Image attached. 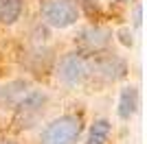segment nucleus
Masks as SVG:
<instances>
[{"label":"nucleus","instance_id":"nucleus-3","mask_svg":"<svg viewBox=\"0 0 147 144\" xmlns=\"http://www.w3.org/2000/svg\"><path fill=\"white\" fill-rule=\"evenodd\" d=\"M90 77V66H88V57L79 53H68L59 59L57 66V79L66 85H77Z\"/></svg>","mask_w":147,"mask_h":144},{"label":"nucleus","instance_id":"nucleus-2","mask_svg":"<svg viewBox=\"0 0 147 144\" xmlns=\"http://www.w3.org/2000/svg\"><path fill=\"white\" fill-rule=\"evenodd\" d=\"M40 15L53 29H68L79 18L75 0H40Z\"/></svg>","mask_w":147,"mask_h":144},{"label":"nucleus","instance_id":"nucleus-9","mask_svg":"<svg viewBox=\"0 0 147 144\" xmlns=\"http://www.w3.org/2000/svg\"><path fill=\"white\" fill-rule=\"evenodd\" d=\"M22 13V0H0V24H13Z\"/></svg>","mask_w":147,"mask_h":144},{"label":"nucleus","instance_id":"nucleus-5","mask_svg":"<svg viewBox=\"0 0 147 144\" xmlns=\"http://www.w3.org/2000/svg\"><path fill=\"white\" fill-rule=\"evenodd\" d=\"M44 105H46V94H42V92H29V94L18 103V107H16L18 127L29 129V127L42 116Z\"/></svg>","mask_w":147,"mask_h":144},{"label":"nucleus","instance_id":"nucleus-4","mask_svg":"<svg viewBox=\"0 0 147 144\" xmlns=\"http://www.w3.org/2000/svg\"><path fill=\"white\" fill-rule=\"evenodd\" d=\"M90 66V74L105 79V81H119L127 74V66L125 61L117 55H105V53H94L92 59H88Z\"/></svg>","mask_w":147,"mask_h":144},{"label":"nucleus","instance_id":"nucleus-6","mask_svg":"<svg viewBox=\"0 0 147 144\" xmlns=\"http://www.w3.org/2000/svg\"><path fill=\"white\" fill-rule=\"evenodd\" d=\"M110 39H112L110 31L101 29V26H88V29H84L79 33L77 44H79L84 50H88V53H101V50L110 44Z\"/></svg>","mask_w":147,"mask_h":144},{"label":"nucleus","instance_id":"nucleus-8","mask_svg":"<svg viewBox=\"0 0 147 144\" xmlns=\"http://www.w3.org/2000/svg\"><path fill=\"white\" fill-rule=\"evenodd\" d=\"M136 109H138V92L136 87H125L121 92V98H119V116L123 120H129L132 116L136 114Z\"/></svg>","mask_w":147,"mask_h":144},{"label":"nucleus","instance_id":"nucleus-1","mask_svg":"<svg viewBox=\"0 0 147 144\" xmlns=\"http://www.w3.org/2000/svg\"><path fill=\"white\" fill-rule=\"evenodd\" d=\"M81 118L77 116H59L51 125L44 127L40 144H77L81 135Z\"/></svg>","mask_w":147,"mask_h":144},{"label":"nucleus","instance_id":"nucleus-10","mask_svg":"<svg viewBox=\"0 0 147 144\" xmlns=\"http://www.w3.org/2000/svg\"><path fill=\"white\" fill-rule=\"evenodd\" d=\"M112 125L108 120H94V125L90 127V135H88V144H105L110 138Z\"/></svg>","mask_w":147,"mask_h":144},{"label":"nucleus","instance_id":"nucleus-11","mask_svg":"<svg viewBox=\"0 0 147 144\" xmlns=\"http://www.w3.org/2000/svg\"><path fill=\"white\" fill-rule=\"evenodd\" d=\"M0 144H16V142H11V140H2Z\"/></svg>","mask_w":147,"mask_h":144},{"label":"nucleus","instance_id":"nucleus-7","mask_svg":"<svg viewBox=\"0 0 147 144\" xmlns=\"http://www.w3.org/2000/svg\"><path fill=\"white\" fill-rule=\"evenodd\" d=\"M29 83L26 81H11L5 87H0V103L7 107H18V103L29 94Z\"/></svg>","mask_w":147,"mask_h":144}]
</instances>
